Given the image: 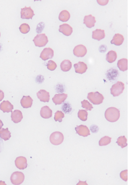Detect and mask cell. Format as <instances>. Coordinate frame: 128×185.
<instances>
[{"label": "cell", "mask_w": 128, "mask_h": 185, "mask_svg": "<svg viewBox=\"0 0 128 185\" xmlns=\"http://www.w3.org/2000/svg\"><path fill=\"white\" fill-rule=\"evenodd\" d=\"M111 138L108 136L103 137L100 139L99 141V145L100 146H107L111 142Z\"/></svg>", "instance_id": "30"}, {"label": "cell", "mask_w": 128, "mask_h": 185, "mask_svg": "<svg viewBox=\"0 0 128 185\" xmlns=\"http://www.w3.org/2000/svg\"><path fill=\"white\" fill-rule=\"evenodd\" d=\"M127 170L123 171L120 173V177L124 181H127L128 180Z\"/></svg>", "instance_id": "35"}, {"label": "cell", "mask_w": 128, "mask_h": 185, "mask_svg": "<svg viewBox=\"0 0 128 185\" xmlns=\"http://www.w3.org/2000/svg\"><path fill=\"white\" fill-rule=\"evenodd\" d=\"M33 41L35 46L41 47L45 46L48 43L49 41L45 34H41L36 35L34 38Z\"/></svg>", "instance_id": "4"}, {"label": "cell", "mask_w": 128, "mask_h": 185, "mask_svg": "<svg viewBox=\"0 0 128 185\" xmlns=\"http://www.w3.org/2000/svg\"><path fill=\"white\" fill-rule=\"evenodd\" d=\"M87 98L93 105H99L103 102L104 97L98 92H91L88 93Z\"/></svg>", "instance_id": "2"}, {"label": "cell", "mask_w": 128, "mask_h": 185, "mask_svg": "<svg viewBox=\"0 0 128 185\" xmlns=\"http://www.w3.org/2000/svg\"><path fill=\"white\" fill-rule=\"evenodd\" d=\"M117 66L121 71H125L128 69V60L127 58H122L117 63Z\"/></svg>", "instance_id": "24"}, {"label": "cell", "mask_w": 128, "mask_h": 185, "mask_svg": "<svg viewBox=\"0 0 128 185\" xmlns=\"http://www.w3.org/2000/svg\"><path fill=\"white\" fill-rule=\"evenodd\" d=\"M81 103L82 104V107L83 108L85 109L87 111H91L92 109L93 108L92 105L88 101L85 100L82 101Z\"/></svg>", "instance_id": "33"}, {"label": "cell", "mask_w": 128, "mask_h": 185, "mask_svg": "<svg viewBox=\"0 0 128 185\" xmlns=\"http://www.w3.org/2000/svg\"><path fill=\"white\" fill-rule=\"evenodd\" d=\"M21 18L22 19H32L35 15L33 10L31 9L30 7H25L21 9Z\"/></svg>", "instance_id": "7"}, {"label": "cell", "mask_w": 128, "mask_h": 185, "mask_svg": "<svg viewBox=\"0 0 128 185\" xmlns=\"http://www.w3.org/2000/svg\"><path fill=\"white\" fill-rule=\"evenodd\" d=\"M11 118L12 120L15 123H18L21 121L23 119V114L19 110H15L12 112Z\"/></svg>", "instance_id": "18"}, {"label": "cell", "mask_w": 128, "mask_h": 185, "mask_svg": "<svg viewBox=\"0 0 128 185\" xmlns=\"http://www.w3.org/2000/svg\"><path fill=\"white\" fill-rule=\"evenodd\" d=\"M54 56V51L50 48H45L40 54V57L44 61L52 58Z\"/></svg>", "instance_id": "10"}, {"label": "cell", "mask_w": 128, "mask_h": 185, "mask_svg": "<svg viewBox=\"0 0 128 185\" xmlns=\"http://www.w3.org/2000/svg\"><path fill=\"white\" fill-rule=\"evenodd\" d=\"M15 164L18 169L24 170L27 167V160L24 157H18L16 158L15 161Z\"/></svg>", "instance_id": "11"}, {"label": "cell", "mask_w": 128, "mask_h": 185, "mask_svg": "<svg viewBox=\"0 0 128 185\" xmlns=\"http://www.w3.org/2000/svg\"><path fill=\"white\" fill-rule=\"evenodd\" d=\"M76 73L82 74L87 71L88 67L87 64L82 62H79L74 65Z\"/></svg>", "instance_id": "12"}, {"label": "cell", "mask_w": 128, "mask_h": 185, "mask_svg": "<svg viewBox=\"0 0 128 185\" xmlns=\"http://www.w3.org/2000/svg\"><path fill=\"white\" fill-rule=\"evenodd\" d=\"M105 119L110 122H115L119 119L120 116L119 110L115 107H110L105 112Z\"/></svg>", "instance_id": "1"}, {"label": "cell", "mask_w": 128, "mask_h": 185, "mask_svg": "<svg viewBox=\"0 0 128 185\" xmlns=\"http://www.w3.org/2000/svg\"><path fill=\"white\" fill-rule=\"evenodd\" d=\"M65 117V115L62 112L60 111H57L55 113L54 116V120L56 122L59 121L61 122L63 121V119Z\"/></svg>", "instance_id": "31"}, {"label": "cell", "mask_w": 128, "mask_h": 185, "mask_svg": "<svg viewBox=\"0 0 128 185\" xmlns=\"http://www.w3.org/2000/svg\"><path fill=\"white\" fill-rule=\"evenodd\" d=\"M67 97L68 95L66 94H56L52 100L56 105H61L66 100Z\"/></svg>", "instance_id": "16"}, {"label": "cell", "mask_w": 128, "mask_h": 185, "mask_svg": "<svg viewBox=\"0 0 128 185\" xmlns=\"http://www.w3.org/2000/svg\"><path fill=\"white\" fill-rule=\"evenodd\" d=\"M37 97L41 102H48L50 100V94L49 92L44 90H40L37 93Z\"/></svg>", "instance_id": "13"}, {"label": "cell", "mask_w": 128, "mask_h": 185, "mask_svg": "<svg viewBox=\"0 0 128 185\" xmlns=\"http://www.w3.org/2000/svg\"><path fill=\"white\" fill-rule=\"evenodd\" d=\"M60 69L63 72H68L72 68V63L68 60H65L60 64Z\"/></svg>", "instance_id": "23"}, {"label": "cell", "mask_w": 128, "mask_h": 185, "mask_svg": "<svg viewBox=\"0 0 128 185\" xmlns=\"http://www.w3.org/2000/svg\"><path fill=\"white\" fill-rule=\"evenodd\" d=\"M59 31L65 35L69 36L73 32V28L69 24L65 23L59 26Z\"/></svg>", "instance_id": "14"}, {"label": "cell", "mask_w": 128, "mask_h": 185, "mask_svg": "<svg viewBox=\"0 0 128 185\" xmlns=\"http://www.w3.org/2000/svg\"><path fill=\"white\" fill-rule=\"evenodd\" d=\"M19 30L22 33L24 34L27 33L30 30L29 25L26 23H23L20 27Z\"/></svg>", "instance_id": "32"}, {"label": "cell", "mask_w": 128, "mask_h": 185, "mask_svg": "<svg viewBox=\"0 0 128 185\" xmlns=\"http://www.w3.org/2000/svg\"><path fill=\"white\" fill-rule=\"evenodd\" d=\"M124 85L123 82L118 81L113 85L110 88V93L114 97H118L123 93Z\"/></svg>", "instance_id": "3"}, {"label": "cell", "mask_w": 128, "mask_h": 185, "mask_svg": "<svg viewBox=\"0 0 128 185\" xmlns=\"http://www.w3.org/2000/svg\"><path fill=\"white\" fill-rule=\"evenodd\" d=\"M2 140H0V152H1V146H2L1 142H2Z\"/></svg>", "instance_id": "40"}, {"label": "cell", "mask_w": 128, "mask_h": 185, "mask_svg": "<svg viewBox=\"0 0 128 185\" xmlns=\"http://www.w3.org/2000/svg\"><path fill=\"white\" fill-rule=\"evenodd\" d=\"M3 126V124L1 120H0V130L2 128V127Z\"/></svg>", "instance_id": "39"}, {"label": "cell", "mask_w": 128, "mask_h": 185, "mask_svg": "<svg viewBox=\"0 0 128 185\" xmlns=\"http://www.w3.org/2000/svg\"><path fill=\"white\" fill-rule=\"evenodd\" d=\"M4 98V93L3 91L0 90V102L3 100Z\"/></svg>", "instance_id": "38"}, {"label": "cell", "mask_w": 128, "mask_h": 185, "mask_svg": "<svg viewBox=\"0 0 128 185\" xmlns=\"http://www.w3.org/2000/svg\"><path fill=\"white\" fill-rule=\"evenodd\" d=\"M64 140V136L61 132H55L51 134L50 141L51 143L54 145H59L62 143Z\"/></svg>", "instance_id": "5"}, {"label": "cell", "mask_w": 128, "mask_h": 185, "mask_svg": "<svg viewBox=\"0 0 128 185\" xmlns=\"http://www.w3.org/2000/svg\"><path fill=\"white\" fill-rule=\"evenodd\" d=\"M87 53V48L82 44L77 46L73 49V54L77 57H83L85 56Z\"/></svg>", "instance_id": "8"}, {"label": "cell", "mask_w": 128, "mask_h": 185, "mask_svg": "<svg viewBox=\"0 0 128 185\" xmlns=\"http://www.w3.org/2000/svg\"><path fill=\"white\" fill-rule=\"evenodd\" d=\"M92 38L93 39L97 40L99 41L103 39L105 37L104 30L101 29H97L93 31Z\"/></svg>", "instance_id": "21"}, {"label": "cell", "mask_w": 128, "mask_h": 185, "mask_svg": "<svg viewBox=\"0 0 128 185\" xmlns=\"http://www.w3.org/2000/svg\"><path fill=\"white\" fill-rule=\"evenodd\" d=\"M48 69L51 71H53L56 69L57 67L56 63L53 60H49L47 64Z\"/></svg>", "instance_id": "34"}, {"label": "cell", "mask_w": 128, "mask_h": 185, "mask_svg": "<svg viewBox=\"0 0 128 185\" xmlns=\"http://www.w3.org/2000/svg\"><path fill=\"white\" fill-rule=\"evenodd\" d=\"M75 130L77 133L79 135L85 137L90 135V131L88 128L86 126L81 125L77 126Z\"/></svg>", "instance_id": "9"}, {"label": "cell", "mask_w": 128, "mask_h": 185, "mask_svg": "<svg viewBox=\"0 0 128 185\" xmlns=\"http://www.w3.org/2000/svg\"><path fill=\"white\" fill-rule=\"evenodd\" d=\"M127 140L125 136H121L117 139L116 143L118 144V146H120L122 148H123L127 146Z\"/></svg>", "instance_id": "28"}, {"label": "cell", "mask_w": 128, "mask_h": 185, "mask_svg": "<svg viewBox=\"0 0 128 185\" xmlns=\"http://www.w3.org/2000/svg\"><path fill=\"white\" fill-rule=\"evenodd\" d=\"M124 41V38L123 35L120 34H116L113 37L112 40H111V44H114L116 46H120L122 45Z\"/></svg>", "instance_id": "22"}, {"label": "cell", "mask_w": 128, "mask_h": 185, "mask_svg": "<svg viewBox=\"0 0 128 185\" xmlns=\"http://www.w3.org/2000/svg\"><path fill=\"white\" fill-rule=\"evenodd\" d=\"M52 111L48 106H43L42 108L40 111V114L43 118L48 119L52 116Z\"/></svg>", "instance_id": "20"}, {"label": "cell", "mask_w": 128, "mask_h": 185, "mask_svg": "<svg viewBox=\"0 0 128 185\" xmlns=\"http://www.w3.org/2000/svg\"><path fill=\"white\" fill-rule=\"evenodd\" d=\"M88 114V112L85 110H81L79 111L78 116L82 121H86L87 120Z\"/></svg>", "instance_id": "29"}, {"label": "cell", "mask_w": 128, "mask_h": 185, "mask_svg": "<svg viewBox=\"0 0 128 185\" xmlns=\"http://www.w3.org/2000/svg\"><path fill=\"white\" fill-rule=\"evenodd\" d=\"M0 137L5 141L9 140L11 137V133L8 128H1L0 130Z\"/></svg>", "instance_id": "25"}, {"label": "cell", "mask_w": 128, "mask_h": 185, "mask_svg": "<svg viewBox=\"0 0 128 185\" xmlns=\"http://www.w3.org/2000/svg\"><path fill=\"white\" fill-rule=\"evenodd\" d=\"M13 108V106L9 101H3L0 105V110L3 111L4 113L12 112Z\"/></svg>", "instance_id": "19"}, {"label": "cell", "mask_w": 128, "mask_h": 185, "mask_svg": "<svg viewBox=\"0 0 128 185\" xmlns=\"http://www.w3.org/2000/svg\"><path fill=\"white\" fill-rule=\"evenodd\" d=\"M24 180V174L21 172H14L10 177V181L14 185H20L23 183Z\"/></svg>", "instance_id": "6"}, {"label": "cell", "mask_w": 128, "mask_h": 185, "mask_svg": "<svg viewBox=\"0 0 128 185\" xmlns=\"http://www.w3.org/2000/svg\"><path fill=\"white\" fill-rule=\"evenodd\" d=\"M44 27H45V24L43 22H41L38 24V25H37V32L38 33L41 32L44 28Z\"/></svg>", "instance_id": "36"}, {"label": "cell", "mask_w": 128, "mask_h": 185, "mask_svg": "<svg viewBox=\"0 0 128 185\" xmlns=\"http://www.w3.org/2000/svg\"><path fill=\"white\" fill-rule=\"evenodd\" d=\"M33 100L30 96H23L21 100V104L24 108H28L32 106Z\"/></svg>", "instance_id": "17"}, {"label": "cell", "mask_w": 128, "mask_h": 185, "mask_svg": "<svg viewBox=\"0 0 128 185\" xmlns=\"http://www.w3.org/2000/svg\"><path fill=\"white\" fill-rule=\"evenodd\" d=\"M96 23L95 17L91 15H87L85 16L84 18V24L88 28H91L95 26Z\"/></svg>", "instance_id": "15"}, {"label": "cell", "mask_w": 128, "mask_h": 185, "mask_svg": "<svg viewBox=\"0 0 128 185\" xmlns=\"http://www.w3.org/2000/svg\"><path fill=\"white\" fill-rule=\"evenodd\" d=\"M0 37H1V32H0Z\"/></svg>", "instance_id": "41"}, {"label": "cell", "mask_w": 128, "mask_h": 185, "mask_svg": "<svg viewBox=\"0 0 128 185\" xmlns=\"http://www.w3.org/2000/svg\"><path fill=\"white\" fill-rule=\"evenodd\" d=\"M97 1L99 4H100V5H105L107 4L109 1L107 0V1Z\"/></svg>", "instance_id": "37"}, {"label": "cell", "mask_w": 128, "mask_h": 185, "mask_svg": "<svg viewBox=\"0 0 128 185\" xmlns=\"http://www.w3.org/2000/svg\"><path fill=\"white\" fill-rule=\"evenodd\" d=\"M117 57V52L113 50H110L107 54L106 60L109 63H113L116 60Z\"/></svg>", "instance_id": "27"}, {"label": "cell", "mask_w": 128, "mask_h": 185, "mask_svg": "<svg viewBox=\"0 0 128 185\" xmlns=\"http://www.w3.org/2000/svg\"><path fill=\"white\" fill-rule=\"evenodd\" d=\"M70 14L67 10H63L59 14V20L62 22H67L70 18Z\"/></svg>", "instance_id": "26"}]
</instances>
